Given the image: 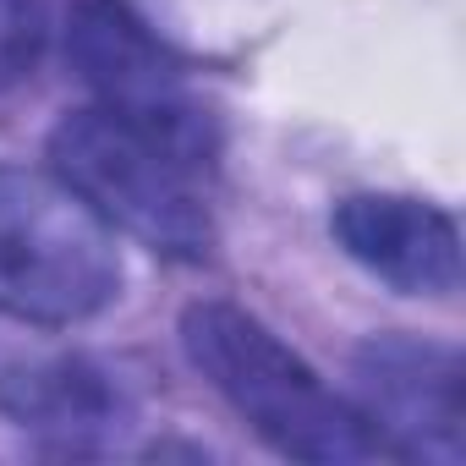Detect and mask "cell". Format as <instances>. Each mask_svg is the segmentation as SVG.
I'll use <instances>...</instances> for the list:
<instances>
[{
	"instance_id": "1",
	"label": "cell",
	"mask_w": 466,
	"mask_h": 466,
	"mask_svg": "<svg viewBox=\"0 0 466 466\" xmlns=\"http://www.w3.org/2000/svg\"><path fill=\"white\" fill-rule=\"evenodd\" d=\"M50 170L110 225L170 258H203L214 242L208 116H127L110 105L66 110L50 132Z\"/></svg>"
},
{
	"instance_id": "2",
	"label": "cell",
	"mask_w": 466,
	"mask_h": 466,
	"mask_svg": "<svg viewBox=\"0 0 466 466\" xmlns=\"http://www.w3.org/2000/svg\"><path fill=\"white\" fill-rule=\"evenodd\" d=\"M187 362L214 384L269 450L313 466H357L384 455L357 400L335 395L264 319L237 302H192L181 313Z\"/></svg>"
},
{
	"instance_id": "3",
	"label": "cell",
	"mask_w": 466,
	"mask_h": 466,
	"mask_svg": "<svg viewBox=\"0 0 466 466\" xmlns=\"http://www.w3.org/2000/svg\"><path fill=\"white\" fill-rule=\"evenodd\" d=\"M116 297V230L56 170L0 165V313L72 329L99 319Z\"/></svg>"
},
{
	"instance_id": "4",
	"label": "cell",
	"mask_w": 466,
	"mask_h": 466,
	"mask_svg": "<svg viewBox=\"0 0 466 466\" xmlns=\"http://www.w3.org/2000/svg\"><path fill=\"white\" fill-rule=\"evenodd\" d=\"M357 411L384 455L461 466L466 455V368L461 351L422 335H373L351 357Z\"/></svg>"
},
{
	"instance_id": "5",
	"label": "cell",
	"mask_w": 466,
	"mask_h": 466,
	"mask_svg": "<svg viewBox=\"0 0 466 466\" xmlns=\"http://www.w3.org/2000/svg\"><path fill=\"white\" fill-rule=\"evenodd\" d=\"M132 417L121 379L56 340V329L0 313V422L56 433V439H110Z\"/></svg>"
},
{
	"instance_id": "6",
	"label": "cell",
	"mask_w": 466,
	"mask_h": 466,
	"mask_svg": "<svg viewBox=\"0 0 466 466\" xmlns=\"http://www.w3.org/2000/svg\"><path fill=\"white\" fill-rule=\"evenodd\" d=\"M329 230L351 264L400 297L461 291V225L450 208L406 192H351L335 203Z\"/></svg>"
},
{
	"instance_id": "7",
	"label": "cell",
	"mask_w": 466,
	"mask_h": 466,
	"mask_svg": "<svg viewBox=\"0 0 466 466\" xmlns=\"http://www.w3.org/2000/svg\"><path fill=\"white\" fill-rule=\"evenodd\" d=\"M66 56L83 72V83L99 94V105L127 110V116H198V99L187 94L181 61L121 6V0H77L72 28H66Z\"/></svg>"
},
{
	"instance_id": "8",
	"label": "cell",
	"mask_w": 466,
	"mask_h": 466,
	"mask_svg": "<svg viewBox=\"0 0 466 466\" xmlns=\"http://www.w3.org/2000/svg\"><path fill=\"white\" fill-rule=\"evenodd\" d=\"M45 50V12L39 0H0V94H12Z\"/></svg>"
}]
</instances>
